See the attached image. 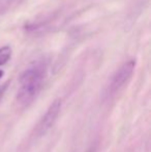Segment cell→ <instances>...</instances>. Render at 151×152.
<instances>
[{
	"label": "cell",
	"mask_w": 151,
	"mask_h": 152,
	"mask_svg": "<svg viewBox=\"0 0 151 152\" xmlns=\"http://www.w3.org/2000/svg\"><path fill=\"white\" fill-rule=\"evenodd\" d=\"M47 62L35 60L28 65L20 77V88L17 99L23 104H28L34 99L42 90L44 80L47 75Z\"/></svg>",
	"instance_id": "6da1fadb"
},
{
	"label": "cell",
	"mask_w": 151,
	"mask_h": 152,
	"mask_svg": "<svg viewBox=\"0 0 151 152\" xmlns=\"http://www.w3.org/2000/svg\"><path fill=\"white\" fill-rule=\"evenodd\" d=\"M136 68V60L135 59H129L128 61L124 62L112 77V80L109 85V91L111 93H115V92L119 91L122 87L127 84L129 80L133 77V72H135Z\"/></svg>",
	"instance_id": "7a4b0ae2"
},
{
	"label": "cell",
	"mask_w": 151,
	"mask_h": 152,
	"mask_svg": "<svg viewBox=\"0 0 151 152\" xmlns=\"http://www.w3.org/2000/svg\"><path fill=\"white\" fill-rule=\"evenodd\" d=\"M61 110V99L57 98L55 99L52 104H50V107L48 108L47 112L44 113V115L42 117V119L38 122L35 128V134L37 137H42L53 127L54 123L57 120L59 113Z\"/></svg>",
	"instance_id": "3957f363"
},
{
	"label": "cell",
	"mask_w": 151,
	"mask_h": 152,
	"mask_svg": "<svg viewBox=\"0 0 151 152\" xmlns=\"http://www.w3.org/2000/svg\"><path fill=\"white\" fill-rule=\"evenodd\" d=\"M12 50L10 46L0 47V66H3L12 58Z\"/></svg>",
	"instance_id": "277c9868"
},
{
	"label": "cell",
	"mask_w": 151,
	"mask_h": 152,
	"mask_svg": "<svg viewBox=\"0 0 151 152\" xmlns=\"http://www.w3.org/2000/svg\"><path fill=\"white\" fill-rule=\"evenodd\" d=\"M6 87H7V85H6V84L0 86V100H1V98H2V96H3L4 92H5V90H6Z\"/></svg>",
	"instance_id": "5b68a950"
},
{
	"label": "cell",
	"mask_w": 151,
	"mask_h": 152,
	"mask_svg": "<svg viewBox=\"0 0 151 152\" xmlns=\"http://www.w3.org/2000/svg\"><path fill=\"white\" fill-rule=\"evenodd\" d=\"M4 6H6V4L5 3H2V1L0 2V12H2V8H3Z\"/></svg>",
	"instance_id": "8992f818"
},
{
	"label": "cell",
	"mask_w": 151,
	"mask_h": 152,
	"mask_svg": "<svg viewBox=\"0 0 151 152\" xmlns=\"http://www.w3.org/2000/svg\"><path fill=\"white\" fill-rule=\"evenodd\" d=\"M2 76H3V70H1V69H0V79L2 78Z\"/></svg>",
	"instance_id": "52a82bcc"
}]
</instances>
